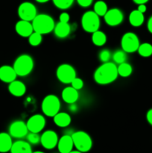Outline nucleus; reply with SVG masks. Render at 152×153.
<instances>
[{
  "label": "nucleus",
  "instance_id": "1",
  "mask_svg": "<svg viewBox=\"0 0 152 153\" xmlns=\"http://www.w3.org/2000/svg\"><path fill=\"white\" fill-rule=\"evenodd\" d=\"M118 67L115 63H103L95 70L93 74V79L97 84L106 85L114 82L117 79Z\"/></svg>",
  "mask_w": 152,
  "mask_h": 153
},
{
  "label": "nucleus",
  "instance_id": "2",
  "mask_svg": "<svg viewBox=\"0 0 152 153\" xmlns=\"http://www.w3.org/2000/svg\"><path fill=\"white\" fill-rule=\"evenodd\" d=\"M34 31L40 34H47L54 31L55 23L53 18L46 13L37 14L31 21Z\"/></svg>",
  "mask_w": 152,
  "mask_h": 153
},
{
  "label": "nucleus",
  "instance_id": "3",
  "mask_svg": "<svg viewBox=\"0 0 152 153\" xmlns=\"http://www.w3.org/2000/svg\"><path fill=\"white\" fill-rule=\"evenodd\" d=\"M13 67L17 76L25 77L32 72L34 67V59L28 54H22L16 58Z\"/></svg>",
  "mask_w": 152,
  "mask_h": 153
},
{
  "label": "nucleus",
  "instance_id": "4",
  "mask_svg": "<svg viewBox=\"0 0 152 153\" xmlns=\"http://www.w3.org/2000/svg\"><path fill=\"white\" fill-rule=\"evenodd\" d=\"M41 109L45 116L53 117L60 111L61 109L60 99L55 94H49L43 100Z\"/></svg>",
  "mask_w": 152,
  "mask_h": 153
},
{
  "label": "nucleus",
  "instance_id": "5",
  "mask_svg": "<svg viewBox=\"0 0 152 153\" xmlns=\"http://www.w3.org/2000/svg\"><path fill=\"white\" fill-rule=\"evenodd\" d=\"M72 137L74 146L76 149L84 153L92 149V140L90 135L86 131H76L71 134Z\"/></svg>",
  "mask_w": 152,
  "mask_h": 153
},
{
  "label": "nucleus",
  "instance_id": "6",
  "mask_svg": "<svg viewBox=\"0 0 152 153\" xmlns=\"http://www.w3.org/2000/svg\"><path fill=\"white\" fill-rule=\"evenodd\" d=\"M81 26L85 31L88 33H93L99 30L101 22L98 15L94 10L86 11L81 17Z\"/></svg>",
  "mask_w": 152,
  "mask_h": 153
},
{
  "label": "nucleus",
  "instance_id": "7",
  "mask_svg": "<svg viewBox=\"0 0 152 153\" xmlns=\"http://www.w3.org/2000/svg\"><path fill=\"white\" fill-rule=\"evenodd\" d=\"M56 76L61 83L68 85L71 84L73 79L77 77V73L71 64H62L57 68Z\"/></svg>",
  "mask_w": 152,
  "mask_h": 153
},
{
  "label": "nucleus",
  "instance_id": "8",
  "mask_svg": "<svg viewBox=\"0 0 152 153\" xmlns=\"http://www.w3.org/2000/svg\"><path fill=\"white\" fill-rule=\"evenodd\" d=\"M140 43L139 37L135 33L126 32L121 39L122 49L126 53H134L138 50Z\"/></svg>",
  "mask_w": 152,
  "mask_h": 153
},
{
  "label": "nucleus",
  "instance_id": "9",
  "mask_svg": "<svg viewBox=\"0 0 152 153\" xmlns=\"http://www.w3.org/2000/svg\"><path fill=\"white\" fill-rule=\"evenodd\" d=\"M18 16L22 20L31 22L37 15V7L33 3L24 1L19 4L18 7Z\"/></svg>",
  "mask_w": 152,
  "mask_h": 153
},
{
  "label": "nucleus",
  "instance_id": "10",
  "mask_svg": "<svg viewBox=\"0 0 152 153\" xmlns=\"http://www.w3.org/2000/svg\"><path fill=\"white\" fill-rule=\"evenodd\" d=\"M46 118L40 114H37L30 117L26 123L28 131L34 133H40L46 126Z\"/></svg>",
  "mask_w": 152,
  "mask_h": 153
},
{
  "label": "nucleus",
  "instance_id": "11",
  "mask_svg": "<svg viewBox=\"0 0 152 153\" xmlns=\"http://www.w3.org/2000/svg\"><path fill=\"white\" fill-rule=\"evenodd\" d=\"M8 131L12 137L17 139H21L26 137L28 133L29 132L26 123L22 120H16L11 123L9 126Z\"/></svg>",
  "mask_w": 152,
  "mask_h": 153
},
{
  "label": "nucleus",
  "instance_id": "12",
  "mask_svg": "<svg viewBox=\"0 0 152 153\" xmlns=\"http://www.w3.org/2000/svg\"><path fill=\"white\" fill-rule=\"evenodd\" d=\"M58 134L53 130H46L40 136V143L46 149H53L58 146Z\"/></svg>",
  "mask_w": 152,
  "mask_h": 153
},
{
  "label": "nucleus",
  "instance_id": "13",
  "mask_svg": "<svg viewBox=\"0 0 152 153\" xmlns=\"http://www.w3.org/2000/svg\"><path fill=\"white\" fill-rule=\"evenodd\" d=\"M104 21L108 25L112 27L120 25L124 20V14L119 8H111L107 11L104 16Z\"/></svg>",
  "mask_w": 152,
  "mask_h": 153
},
{
  "label": "nucleus",
  "instance_id": "14",
  "mask_svg": "<svg viewBox=\"0 0 152 153\" xmlns=\"http://www.w3.org/2000/svg\"><path fill=\"white\" fill-rule=\"evenodd\" d=\"M15 30L17 34L22 37H28L34 31L31 22L22 19L16 22Z\"/></svg>",
  "mask_w": 152,
  "mask_h": 153
},
{
  "label": "nucleus",
  "instance_id": "15",
  "mask_svg": "<svg viewBox=\"0 0 152 153\" xmlns=\"http://www.w3.org/2000/svg\"><path fill=\"white\" fill-rule=\"evenodd\" d=\"M58 149L60 153H69L72 151L74 147L72 137L71 134H64L59 138L58 143Z\"/></svg>",
  "mask_w": 152,
  "mask_h": 153
},
{
  "label": "nucleus",
  "instance_id": "16",
  "mask_svg": "<svg viewBox=\"0 0 152 153\" xmlns=\"http://www.w3.org/2000/svg\"><path fill=\"white\" fill-rule=\"evenodd\" d=\"M16 73L13 67L9 65H3L0 67V80L4 83H10L16 80Z\"/></svg>",
  "mask_w": 152,
  "mask_h": 153
},
{
  "label": "nucleus",
  "instance_id": "17",
  "mask_svg": "<svg viewBox=\"0 0 152 153\" xmlns=\"http://www.w3.org/2000/svg\"><path fill=\"white\" fill-rule=\"evenodd\" d=\"M8 91L13 97H21L26 93V86L21 81L14 80L9 83Z\"/></svg>",
  "mask_w": 152,
  "mask_h": 153
},
{
  "label": "nucleus",
  "instance_id": "18",
  "mask_svg": "<svg viewBox=\"0 0 152 153\" xmlns=\"http://www.w3.org/2000/svg\"><path fill=\"white\" fill-rule=\"evenodd\" d=\"M63 100L67 104H72L77 101L79 97L78 91L73 88L72 86L66 87L64 88L61 93Z\"/></svg>",
  "mask_w": 152,
  "mask_h": 153
},
{
  "label": "nucleus",
  "instance_id": "19",
  "mask_svg": "<svg viewBox=\"0 0 152 153\" xmlns=\"http://www.w3.org/2000/svg\"><path fill=\"white\" fill-rule=\"evenodd\" d=\"M10 153H32L31 146L28 141L19 140L13 143Z\"/></svg>",
  "mask_w": 152,
  "mask_h": 153
},
{
  "label": "nucleus",
  "instance_id": "20",
  "mask_svg": "<svg viewBox=\"0 0 152 153\" xmlns=\"http://www.w3.org/2000/svg\"><path fill=\"white\" fill-rule=\"evenodd\" d=\"M54 32H55V36L58 38H66L69 35L71 32V26L69 22H59L58 23L55 24Z\"/></svg>",
  "mask_w": 152,
  "mask_h": 153
},
{
  "label": "nucleus",
  "instance_id": "21",
  "mask_svg": "<svg viewBox=\"0 0 152 153\" xmlns=\"http://www.w3.org/2000/svg\"><path fill=\"white\" fill-rule=\"evenodd\" d=\"M53 120L55 125L61 128L69 126L72 122V118L69 114L66 112H58L53 117Z\"/></svg>",
  "mask_w": 152,
  "mask_h": 153
},
{
  "label": "nucleus",
  "instance_id": "22",
  "mask_svg": "<svg viewBox=\"0 0 152 153\" xmlns=\"http://www.w3.org/2000/svg\"><path fill=\"white\" fill-rule=\"evenodd\" d=\"M13 145L12 137L9 133H0V152L6 153L10 151Z\"/></svg>",
  "mask_w": 152,
  "mask_h": 153
},
{
  "label": "nucleus",
  "instance_id": "23",
  "mask_svg": "<svg viewBox=\"0 0 152 153\" xmlns=\"http://www.w3.org/2000/svg\"><path fill=\"white\" fill-rule=\"evenodd\" d=\"M145 21L144 13L138 10H134L129 14V22L132 26L139 27L143 24Z\"/></svg>",
  "mask_w": 152,
  "mask_h": 153
},
{
  "label": "nucleus",
  "instance_id": "24",
  "mask_svg": "<svg viewBox=\"0 0 152 153\" xmlns=\"http://www.w3.org/2000/svg\"><path fill=\"white\" fill-rule=\"evenodd\" d=\"M92 43L96 46H102L107 42V35L103 31H95L92 34V37H91Z\"/></svg>",
  "mask_w": 152,
  "mask_h": 153
},
{
  "label": "nucleus",
  "instance_id": "25",
  "mask_svg": "<svg viewBox=\"0 0 152 153\" xmlns=\"http://www.w3.org/2000/svg\"><path fill=\"white\" fill-rule=\"evenodd\" d=\"M118 67V74L122 78L129 77L133 72V67L130 64L124 62L122 64H119Z\"/></svg>",
  "mask_w": 152,
  "mask_h": 153
},
{
  "label": "nucleus",
  "instance_id": "26",
  "mask_svg": "<svg viewBox=\"0 0 152 153\" xmlns=\"http://www.w3.org/2000/svg\"><path fill=\"white\" fill-rule=\"evenodd\" d=\"M94 12L98 15L99 16H104L107 11L108 10V7H107V4H106L105 1H97L94 4Z\"/></svg>",
  "mask_w": 152,
  "mask_h": 153
},
{
  "label": "nucleus",
  "instance_id": "27",
  "mask_svg": "<svg viewBox=\"0 0 152 153\" xmlns=\"http://www.w3.org/2000/svg\"><path fill=\"white\" fill-rule=\"evenodd\" d=\"M139 55L144 58H148L152 55V45L148 43H143L138 48Z\"/></svg>",
  "mask_w": 152,
  "mask_h": 153
},
{
  "label": "nucleus",
  "instance_id": "28",
  "mask_svg": "<svg viewBox=\"0 0 152 153\" xmlns=\"http://www.w3.org/2000/svg\"><path fill=\"white\" fill-rule=\"evenodd\" d=\"M112 58H113V61L115 64H120L122 63L125 62L127 59V55L126 52H124L123 50H117L112 55Z\"/></svg>",
  "mask_w": 152,
  "mask_h": 153
},
{
  "label": "nucleus",
  "instance_id": "29",
  "mask_svg": "<svg viewBox=\"0 0 152 153\" xmlns=\"http://www.w3.org/2000/svg\"><path fill=\"white\" fill-rule=\"evenodd\" d=\"M52 1L55 7L58 8L61 10H66L72 5L75 0H52Z\"/></svg>",
  "mask_w": 152,
  "mask_h": 153
},
{
  "label": "nucleus",
  "instance_id": "30",
  "mask_svg": "<svg viewBox=\"0 0 152 153\" xmlns=\"http://www.w3.org/2000/svg\"><path fill=\"white\" fill-rule=\"evenodd\" d=\"M43 40L42 34L34 31L31 35L28 37V43L31 46H37L41 43Z\"/></svg>",
  "mask_w": 152,
  "mask_h": 153
},
{
  "label": "nucleus",
  "instance_id": "31",
  "mask_svg": "<svg viewBox=\"0 0 152 153\" xmlns=\"http://www.w3.org/2000/svg\"><path fill=\"white\" fill-rule=\"evenodd\" d=\"M27 140L30 144L37 145L40 143V135L39 133L34 132H28L26 136Z\"/></svg>",
  "mask_w": 152,
  "mask_h": 153
},
{
  "label": "nucleus",
  "instance_id": "32",
  "mask_svg": "<svg viewBox=\"0 0 152 153\" xmlns=\"http://www.w3.org/2000/svg\"><path fill=\"white\" fill-rule=\"evenodd\" d=\"M98 57H99V59L101 62L106 63L110 61V59L112 57V55L108 49H103V50L100 52L99 56Z\"/></svg>",
  "mask_w": 152,
  "mask_h": 153
},
{
  "label": "nucleus",
  "instance_id": "33",
  "mask_svg": "<svg viewBox=\"0 0 152 153\" xmlns=\"http://www.w3.org/2000/svg\"><path fill=\"white\" fill-rule=\"evenodd\" d=\"M71 86L77 91L82 89L83 87V81L80 78L75 77L71 82Z\"/></svg>",
  "mask_w": 152,
  "mask_h": 153
},
{
  "label": "nucleus",
  "instance_id": "34",
  "mask_svg": "<svg viewBox=\"0 0 152 153\" xmlns=\"http://www.w3.org/2000/svg\"><path fill=\"white\" fill-rule=\"evenodd\" d=\"M70 19V16L68 13L66 12H63L60 14L59 20L60 22H69Z\"/></svg>",
  "mask_w": 152,
  "mask_h": 153
},
{
  "label": "nucleus",
  "instance_id": "35",
  "mask_svg": "<svg viewBox=\"0 0 152 153\" xmlns=\"http://www.w3.org/2000/svg\"><path fill=\"white\" fill-rule=\"evenodd\" d=\"M77 4L82 7H87L92 4L93 0H76Z\"/></svg>",
  "mask_w": 152,
  "mask_h": 153
},
{
  "label": "nucleus",
  "instance_id": "36",
  "mask_svg": "<svg viewBox=\"0 0 152 153\" xmlns=\"http://www.w3.org/2000/svg\"><path fill=\"white\" fill-rule=\"evenodd\" d=\"M146 119H147V121L148 122V123L150 124L151 126H152V108L150 109V110L147 112Z\"/></svg>",
  "mask_w": 152,
  "mask_h": 153
},
{
  "label": "nucleus",
  "instance_id": "37",
  "mask_svg": "<svg viewBox=\"0 0 152 153\" xmlns=\"http://www.w3.org/2000/svg\"><path fill=\"white\" fill-rule=\"evenodd\" d=\"M77 105L75 104V103H72V104H69V111H71L72 113H75V112L77 111Z\"/></svg>",
  "mask_w": 152,
  "mask_h": 153
},
{
  "label": "nucleus",
  "instance_id": "38",
  "mask_svg": "<svg viewBox=\"0 0 152 153\" xmlns=\"http://www.w3.org/2000/svg\"><path fill=\"white\" fill-rule=\"evenodd\" d=\"M137 10H138L139 11L141 12V13H144L146 11V10H147V7H146V5L145 4H139L138 8H137Z\"/></svg>",
  "mask_w": 152,
  "mask_h": 153
},
{
  "label": "nucleus",
  "instance_id": "39",
  "mask_svg": "<svg viewBox=\"0 0 152 153\" xmlns=\"http://www.w3.org/2000/svg\"><path fill=\"white\" fill-rule=\"evenodd\" d=\"M147 27H148V30L149 31V32L151 33L152 34V16H151V17L148 19V20Z\"/></svg>",
  "mask_w": 152,
  "mask_h": 153
},
{
  "label": "nucleus",
  "instance_id": "40",
  "mask_svg": "<svg viewBox=\"0 0 152 153\" xmlns=\"http://www.w3.org/2000/svg\"><path fill=\"white\" fill-rule=\"evenodd\" d=\"M134 3L137 4H145L146 2L148 1V0H133Z\"/></svg>",
  "mask_w": 152,
  "mask_h": 153
},
{
  "label": "nucleus",
  "instance_id": "41",
  "mask_svg": "<svg viewBox=\"0 0 152 153\" xmlns=\"http://www.w3.org/2000/svg\"><path fill=\"white\" fill-rule=\"evenodd\" d=\"M35 1L38 3H46L49 1V0H35Z\"/></svg>",
  "mask_w": 152,
  "mask_h": 153
},
{
  "label": "nucleus",
  "instance_id": "42",
  "mask_svg": "<svg viewBox=\"0 0 152 153\" xmlns=\"http://www.w3.org/2000/svg\"><path fill=\"white\" fill-rule=\"evenodd\" d=\"M69 153H83V152H80V151H78V150H74V151H71V152H69Z\"/></svg>",
  "mask_w": 152,
  "mask_h": 153
},
{
  "label": "nucleus",
  "instance_id": "43",
  "mask_svg": "<svg viewBox=\"0 0 152 153\" xmlns=\"http://www.w3.org/2000/svg\"><path fill=\"white\" fill-rule=\"evenodd\" d=\"M32 153H45V152H42V151H35V152H33Z\"/></svg>",
  "mask_w": 152,
  "mask_h": 153
}]
</instances>
